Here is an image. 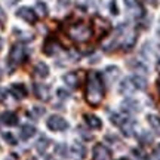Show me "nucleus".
I'll list each match as a JSON object with an SVG mask.
<instances>
[{
    "label": "nucleus",
    "instance_id": "nucleus-1",
    "mask_svg": "<svg viewBox=\"0 0 160 160\" xmlns=\"http://www.w3.org/2000/svg\"><path fill=\"white\" fill-rule=\"evenodd\" d=\"M104 95H105V88H104V80L101 74H98L95 71L89 73L85 89V98L88 104L98 105L99 102H102Z\"/></svg>",
    "mask_w": 160,
    "mask_h": 160
},
{
    "label": "nucleus",
    "instance_id": "nucleus-2",
    "mask_svg": "<svg viewBox=\"0 0 160 160\" xmlns=\"http://www.w3.org/2000/svg\"><path fill=\"white\" fill-rule=\"evenodd\" d=\"M92 27H89L85 22H74L70 24L68 28H67V34L73 42L77 43H85L88 40H91L92 37Z\"/></svg>",
    "mask_w": 160,
    "mask_h": 160
},
{
    "label": "nucleus",
    "instance_id": "nucleus-3",
    "mask_svg": "<svg viewBox=\"0 0 160 160\" xmlns=\"http://www.w3.org/2000/svg\"><path fill=\"white\" fill-rule=\"evenodd\" d=\"M25 59H27V49L21 43H15L11 48L9 57H8V64L11 67H17L19 64H22Z\"/></svg>",
    "mask_w": 160,
    "mask_h": 160
},
{
    "label": "nucleus",
    "instance_id": "nucleus-4",
    "mask_svg": "<svg viewBox=\"0 0 160 160\" xmlns=\"http://www.w3.org/2000/svg\"><path fill=\"white\" fill-rule=\"evenodd\" d=\"M46 125L53 132H62L68 128V122L64 119V117H61V116L55 114V116H51V117L48 119V123H46Z\"/></svg>",
    "mask_w": 160,
    "mask_h": 160
},
{
    "label": "nucleus",
    "instance_id": "nucleus-5",
    "mask_svg": "<svg viewBox=\"0 0 160 160\" xmlns=\"http://www.w3.org/2000/svg\"><path fill=\"white\" fill-rule=\"evenodd\" d=\"M93 160H111V151L104 144H97L92 151Z\"/></svg>",
    "mask_w": 160,
    "mask_h": 160
},
{
    "label": "nucleus",
    "instance_id": "nucleus-6",
    "mask_svg": "<svg viewBox=\"0 0 160 160\" xmlns=\"http://www.w3.org/2000/svg\"><path fill=\"white\" fill-rule=\"evenodd\" d=\"M17 17H19L21 19H24L25 22H30V24H34L37 21V15H36V12L33 9H30L27 6H22V8H19L17 11Z\"/></svg>",
    "mask_w": 160,
    "mask_h": 160
},
{
    "label": "nucleus",
    "instance_id": "nucleus-7",
    "mask_svg": "<svg viewBox=\"0 0 160 160\" xmlns=\"http://www.w3.org/2000/svg\"><path fill=\"white\" fill-rule=\"evenodd\" d=\"M59 51H61V45H59V42L55 39H48L45 42V45H43V53L48 55V57H53V55H57Z\"/></svg>",
    "mask_w": 160,
    "mask_h": 160
},
{
    "label": "nucleus",
    "instance_id": "nucleus-8",
    "mask_svg": "<svg viewBox=\"0 0 160 160\" xmlns=\"http://www.w3.org/2000/svg\"><path fill=\"white\" fill-rule=\"evenodd\" d=\"M92 24H93L95 31H97L99 36L107 34V33L110 31V22L108 21H105V19L101 18V17H95L93 18V21H92Z\"/></svg>",
    "mask_w": 160,
    "mask_h": 160
},
{
    "label": "nucleus",
    "instance_id": "nucleus-9",
    "mask_svg": "<svg viewBox=\"0 0 160 160\" xmlns=\"http://www.w3.org/2000/svg\"><path fill=\"white\" fill-rule=\"evenodd\" d=\"M125 3H126V9H128V12L131 13L132 17L141 18L144 15V9L141 8V5L138 3L137 0H125Z\"/></svg>",
    "mask_w": 160,
    "mask_h": 160
},
{
    "label": "nucleus",
    "instance_id": "nucleus-10",
    "mask_svg": "<svg viewBox=\"0 0 160 160\" xmlns=\"http://www.w3.org/2000/svg\"><path fill=\"white\" fill-rule=\"evenodd\" d=\"M11 93L17 98V99H22V98L27 97L28 91H27V88H25L22 83H13V85L11 86Z\"/></svg>",
    "mask_w": 160,
    "mask_h": 160
},
{
    "label": "nucleus",
    "instance_id": "nucleus-11",
    "mask_svg": "<svg viewBox=\"0 0 160 160\" xmlns=\"http://www.w3.org/2000/svg\"><path fill=\"white\" fill-rule=\"evenodd\" d=\"M33 92L39 99H48L49 98V88L42 83H34L33 85Z\"/></svg>",
    "mask_w": 160,
    "mask_h": 160
},
{
    "label": "nucleus",
    "instance_id": "nucleus-12",
    "mask_svg": "<svg viewBox=\"0 0 160 160\" xmlns=\"http://www.w3.org/2000/svg\"><path fill=\"white\" fill-rule=\"evenodd\" d=\"M85 122L88 123V126L91 129H101V126H102L101 119L97 117L95 114H85Z\"/></svg>",
    "mask_w": 160,
    "mask_h": 160
},
{
    "label": "nucleus",
    "instance_id": "nucleus-13",
    "mask_svg": "<svg viewBox=\"0 0 160 160\" xmlns=\"http://www.w3.org/2000/svg\"><path fill=\"white\" fill-rule=\"evenodd\" d=\"M0 120L8 126H15L18 123V116L15 113H12V111H5L0 116Z\"/></svg>",
    "mask_w": 160,
    "mask_h": 160
},
{
    "label": "nucleus",
    "instance_id": "nucleus-14",
    "mask_svg": "<svg viewBox=\"0 0 160 160\" xmlns=\"http://www.w3.org/2000/svg\"><path fill=\"white\" fill-rule=\"evenodd\" d=\"M36 133V128L31 125H24L21 126V131H19V137L22 141H27L30 138H33V135Z\"/></svg>",
    "mask_w": 160,
    "mask_h": 160
},
{
    "label": "nucleus",
    "instance_id": "nucleus-15",
    "mask_svg": "<svg viewBox=\"0 0 160 160\" xmlns=\"http://www.w3.org/2000/svg\"><path fill=\"white\" fill-rule=\"evenodd\" d=\"M138 91L137 88H135V85H133V82H132V79L129 77V79H125L122 83H120V92L122 93H132V92Z\"/></svg>",
    "mask_w": 160,
    "mask_h": 160
},
{
    "label": "nucleus",
    "instance_id": "nucleus-16",
    "mask_svg": "<svg viewBox=\"0 0 160 160\" xmlns=\"http://www.w3.org/2000/svg\"><path fill=\"white\" fill-rule=\"evenodd\" d=\"M34 74L37 77H40V79H45L49 74V67L45 62H37L34 67Z\"/></svg>",
    "mask_w": 160,
    "mask_h": 160
},
{
    "label": "nucleus",
    "instance_id": "nucleus-17",
    "mask_svg": "<svg viewBox=\"0 0 160 160\" xmlns=\"http://www.w3.org/2000/svg\"><path fill=\"white\" fill-rule=\"evenodd\" d=\"M64 83L68 86L70 89H74L79 85V77H77L76 73H68V74L64 76Z\"/></svg>",
    "mask_w": 160,
    "mask_h": 160
},
{
    "label": "nucleus",
    "instance_id": "nucleus-18",
    "mask_svg": "<svg viewBox=\"0 0 160 160\" xmlns=\"http://www.w3.org/2000/svg\"><path fill=\"white\" fill-rule=\"evenodd\" d=\"M49 144H51V141H49L48 137H40L39 138V141L36 142V150L39 151V154H45L48 147H49Z\"/></svg>",
    "mask_w": 160,
    "mask_h": 160
},
{
    "label": "nucleus",
    "instance_id": "nucleus-19",
    "mask_svg": "<svg viewBox=\"0 0 160 160\" xmlns=\"http://www.w3.org/2000/svg\"><path fill=\"white\" fill-rule=\"evenodd\" d=\"M122 108L128 111V113H135L139 110V104L135 101V99H126L125 102L122 104Z\"/></svg>",
    "mask_w": 160,
    "mask_h": 160
},
{
    "label": "nucleus",
    "instance_id": "nucleus-20",
    "mask_svg": "<svg viewBox=\"0 0 160 160\" xmlns=\"http://www.w3.org/2000/svg\"><path fill=\"white\" fill-rule=\"evenodd\" d=\"M122 128V132H123V135L126 137H132L133 135V132H135V122H132V120H126L123 125L120 126Z\"/></svg>",
    "mask_w": 160,
    "mask_h": 160
},
{
    "label": "nucleus",
    "instance_id": "nucleus-21",
    "mask_svg": "<svg viewBox=\"0 0 160 160\" xmlns=\"http://www.w3.org/2000/svg\"><path fill=\"white\" fill-rule=\"evenodd\" d=\"M71 154L73 156H76L77 159H83L86 156V148L82 145V144H79V142H74L73 144V147H71Z\"/></svg>",
    "mask_w": 160,
    "mask_h": 160
},
{
    "label": "nucleus",
    "instance_id": "nucleus-22",
    "mask_svg": "<svg viewBox=\"0 0 160 160\" xmlns=\"http://www.w3.org/2000/svg\"><path fill=\"white\" fill-rule=\"evenodd\" d=\"M147 120H148L151 129H153L157 135H160V117H157V116H154V114H150V116H147Z\"/></svg>",
    "mask_w": 160,
    "mask_h": 160
},
{
    "label": "nucleus",
    "instance_id": "nucleus-23",
    "mask_svg": "<svg viewBox=\"0 0 160 160\" xmlns=\"http://www.w3.org/2000/svg\"><path fill=\"white\" fill-rule=\"evenodd\" d=\"M131 79H132V82H133L135 88H137V89H139V91L147 88V80L144 79L142 76H132Z\"/></svg>",
    "mask_w": 160,
    "mask_h": 160
},
{
    "label": "nucleus",
    "instance_id": "nucleus-24",
    "mask_svg": "<svg viewBox=\"0 0 160 160\" xmlns=\"http://www.w3.org/2000/svg\"><path fill=\"white\" fill-rule=\"evenodd\" d=\"M110 119H111V122H113L114 125L122 126L126 122V120H128V117H126V116H123V114H119V113H111Z\"/></svg>",
    "mask_w": 160,
    "mask_h": 160
},
{
    "label": "nucleus",
    "instance_id": "nucleus-25",
    "mask_svg": "<svg viewBox=\"0 0 160 160\" xmlns=\"http://www.w3.org/2000/svg\"><path fill=\"white\" fill-rule=\"evenodd\" d=\"M117 76H119V70L116 68V67H108V68L105 70V77H107V80H108L110 83H113Z\"/></svg>",
    "mask_w": 160,
    "mask_h": 160
},
{
    "label": "nucleus",
    "instance_id": "nucleus-26",
    "mask_svg": "<svg viewBox=\"0 0 160 160\" xmlns=\"http://www.w3.org/2000/svg\"><path fill=\"white\" fill-rule=\"evenodd\" d=\"M43 114H45L43 107H33V110L28 111V117H33V119H40Z\"/></svg>",
    "mask_w": 160,
    "mask_h": 160
},
{
    "label": "nucleus",
    "instance_id": "nucleus-27",
    "mask_svg": "<svg viewBox=\"0 0 160 160\" xmlns=\"http://www.w3.org/2000/svg\"><path fill=\"white\" fill-rule=\"evenodd\" d=\"M138 139H139V142L144 144V145L153 142V137H151L150 133H147V132H142V133L139 135V138H138Z\"/></svg>",
    "mask_w": 160,
    "mask_h": 160
},
{
    "label": "nucleus",
    "instance_id": "nucleus-28",
    "mask_svg": "<svg viewBox=\"0 0 160 160\" xmlns=\"http://www.w3.org/2000/svg\"><path fill=\"white\" fill-rule=\"evenodd\" d=\"M36 11H37V13H39L40 17H46V15H48V8H46V5L42 3V2H39V3L36 5Z\"/></svg>",
    "mask_w": 160,
    "mask_h": 160
},
{
    "label": "nucleus",
    "instance_id": "nucleus-29",
    "mask_svg": "<svg viewBox=\"0 0 160 160\" xmlns=\"http://www.w3.org/2000/svg\"><path fill=\"white\" fill-rule=\"evenodd\" d=\"M129 65H131V68L137 70V71H139V73H147V68H145V65H142V64L137 62V61H131V62H129Z\"/></svg>",
    "mask_w": 160,
    "mask_h": 160
},
{
    "label": "nucleus",
    "instance_id": "nucleus-30",
    "mask_svg": "<svg viewBox=\"0 0 160 160\" xmlns=\"http://www.w3.org/2000/svg\"><path fill=\"white\" fill-rule=\"evenodd\" d=\"M3 138H5V141H6V142H9L11 145H15V144L18 142L17 139L13 138V135H12V133H3Z\"/></svg>",
    "mask_w": 160,
    "mask_h": 160
},
{
    "label": "nucleus",
    "instance_id": "nucleus-31",
    "mask_svg": "<svg viewBox=\"0 0 160 160\" xmlns=\"http://www.w3.org/2000/svg\"><path fill=\"white\" fill-rule=\"evenodd\" d=\"M57 151H58V154H61L62 157H65V156H68V150H67V147L65 145H58L57 147Z\"/></svg>",
    "mask_w": 160,
    "mask_h": 160
},
{
    "label": "nucleus",
    "instance_id": "nucleus-32",
    "mask_svg": "<svg viewBox=\"0 0 160 160\" xmlns=\"http://www.w3.org/2000/svg\"><path fill=\"white\" fill-rule=\"evenodd\" d=\"M89 5H91V0H77V6L82 8V9H85V11L89 8Z\"/></svg>",
    "mask_w": 160,
    "mask_h": 160
},
{
    "label": "nucleus",
    "instance_id": "nucleus-33",
    "mask_svg": "<svg viewBox=\"0 0 160 160\" xmlns=\"http://www.w3.org/2000/svg\"><path fill=\"white\" fill-rule=\"evenodd\" d=\"M150 160H160V144L156 147L154 151H153V154H151V159Z\"/></svg>",
    "mask_w": 160,
    "mask_h": 160
},
{
    "label": "nucleus",
    "instance_id": "nucleus-34",
    "mask_svg": "<svg viewBox=\"0 0 160 160\" xmlns=\"http://www.w3.org/2000/svg\"><path fill=\"white\" fill-rule=\"evenodd\" d=\"M110 12H111L113 15H117V13H119V9H117V5H116V0H111V3H110Z\"/></svg>",
    "mask_w": 160,
    "mask_h": 160
},
{
    "label": "nucleus",
    "instance_id": "nucleus-35",
    "mask_svg": "<svg viewBox=\"0 0 160 160\" xmlns=\"http://www.w3.org/2000/svg\"><path fill=\"white\" fill-rule=\"evenodd\" d=\"M133 154H135V157H137V159L145 160V157H144V154H142V153H139V151H138V150H133Z\"/></svg>",
    "mask_w": 160,
    "mask_h": 160
},
{
    "label": "nucleus",
    "instance_id": "nucleus-36",
    "mask_svg": "<svg viewBox=\"0 0 160 160\" xmlns=\"http://www.w3.org/2000/svg\"><path fill=\"white\" fill-rule=\"evenodd\" d=\"M6 95H8V92H6L5 89H2V88H0V101H5Z\"/></svg>",
    "mask_w": 160,
    "mask_h": 160
},
{
    "label": "nucleus",
    "instance_id": "nucleus-37",
    "mask_svg": "<svg viewBox=\"0 0 160 160\" xmlns=\"http://www.w3.org/2000/svg\"><path fill=\"white\" fill-rule=\"evenodd\" d=\"M5 22V12H3V9L0 8V25Z\"/></svg>",
    "mask_w": 160,
    "mask_h": 160
},
{
    "label": "nucleus",
    "instance_id": "nucleus-38",
    "mask_svg": "<svg viewBox=\"0 0 160 160\" xmlns=\"http://www.w3.org/2000/svg\"><path fill=\"white\" fill-rule=\"evenodd\" d=\"M144 2H145V3H148V5H157V0H144Z\"/></svg>",
    "mask_w": 160,
    "mask_h": 160
},
{
    "label": "nucleus",
    "instance_id": "nucleus-39",
    "mask_svg": "<svg viewBox=\"0 0 160 160\" xmlns=\"http://www.w3.org/2000/svg\"><path fill=\"white\" fill-rule=\"evenodd\" d=\"M15 2H17V0H6V3H8V5H13Z\"/></svg>",
    "mask_w": 160,
    "mask_h": 160
},
{
    "label": "nucleus",
    "instance_id": "nucleus-40",
    "mask_svg": "<svg viewBox=\"0 0 160 160\" xmlns=\"http://www.w3.org/2000/svg\"><path fill=\"white\" fill-rule=\"evenodd\" d=\"M157 88H159V91H160V77H159V80H157Z\"/></svg>",
    "mask_w": 160,
    "mask_h": 160
},
{
    "label": "nucleus",
    "instance_id": "nucleus-41",
    "mask_svg": "<svg viewBox=\"0 0 160 160\" xmlns=\"http://www.w3.org/2000/svg\"><path fill=\"white\" fill-rule=\"evenodd\" d=\"M2 46H3V42H2V39H0V49H2Z\"/></svg>",
    "mask_w": 160,
    "mask_h": 160
},
{
    "label": "nucleus",
    "instance_id": "nucleus-42",
    "mask_svg": "<svg viewBox=\"0 0 160 160\" xmlns=\"http://www.w3.org/2000/svg\"><path fill=\"white\" fill-rule=\"evenodd\" d=\"M2 74H3V73H2V68H0V79H2Z\"/></svg>",
    "mask_w": 160,
    "mask_h": 160
},
{
    "label": "nucleus",
    "instance_id": "nucleus-43",
    "mask_svg": "<svg viewBox=\"0 0 160 160\" xmlns=\"http://www.w3.org/2000/svg\"><path fill=\"white\" fill-rule=\"evenodd\" d=\"M48 160H55V159H52V157H48Z\"/></svg>",
    "mask_w": 160,
    "mask_h": 160
},
{
    "label": "nucleus",
    "instance_id": "nucleus-44",
    "mask_svg": "<svg viewBox=\"0 0 160 160\" xmlns=\"http://www.w3.org/2000/svg\"><path fill=\"white\" fill-rule=\"evenodd\" d=\"M28 160H37V159H34V157H31V159H28Z\"/></svg>",
    "mask_w": 160,
    "mask_h": 160
}]
</instances>
